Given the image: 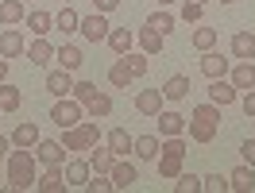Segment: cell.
Here are the masks:
<instances>
[{"label": "cell", "instance_id": "11", "mask_svg": "<svg viewBox=\"0 0 255 193\" xmlns=\"http://www.w3.org/2000/svg\"><path fill=\"white\" fill-rule=\"evenodd\" d=\"M47 93L54 96V100H58V96H70V93H74V74L62 70V66L50 70V74H47Z\"/></svg>", "mask_w": 255, "mask_h": 193}, {"label": "cell", "instance_id": "7", "mask_svg": "<svg viewBox=\"0 0 255 193\" xmlns=\"http://www.w3.org/2000/svg\"><path fill=\"white\" fill-rule=\"evenodd\" d=\"M89 43H105L109 39V31H112V23L105 19V12H93V16H81V27H78Z\"/></svg>", "mask_w": 255, "mask_h": 193}, {"label": "cell", "instance_id": "26", "mask_svg": "<svg viewBox=\"0 0 255 193\" xmlns=\"http://www.w3.org/2000/svg\"><path fill=\"white\" fill-rule=\"evenodd\" d=\"M105 43H109V47L116 50V58H120V54H128V50L135 47V35L128 31V27H112V31H109V39H105Z\"/></svg>", "mask_w": 255, "mask_h": 193}, {"label": "cell", "instance_id": "39", "mask_svg": "<svg viewBox=\"0 0 255 193\" xmlns=\"http://www.w3.org/2000/svg\"><path fill=\"white\" fill-rule=\"evenodd\" d=\"M201 190H209V193H228L232 186H228V174H205V178H201Z\"/></svg>", "mask_w": 255, "mask_h": 193}, {"label": "cell", "instance_id": "24", "mask_svg": "<svg viewBox=\"0 0 255 193\" xmlns=\"http://www.w3.org/2000/svg\"><path fill=\"white\" fill-rule=\"evenodd\" d=\"M162 39H166V35H159L155 31V27H139V35H135V43H139V47H143V54H151V58H155V54H162Z\"/></svg>", "mask_w": 255, "mask_h": 193}, {"label": "cell", "instance_id": "49", "mask_svg": "<svg viewBox=\"0 0 255 193\" xmlns=\"http://www.w3.org/2000/svg\"><path fill=\"white\" fill-rule=\"evenodd\" d=\"M221 4H236V0H221Z\"/></svg>", "mask_w": 255, "mask_h": 193}, {"label": "cell", "instance_id": "21", "mask_svg": "<svg viewBox=\"0 0 255 193\" xmlns=\"http://www.w3.org/2000/svg\"><path fill=\"white\" fill-rule=\"evenodd\" d=\"M190 78H186V74H174V78H166V85H162V96H166V100H186V96H190Z\"/></svg>", "mask_w": 255, "mask_h": 193}, {"label": "cell", "instance_id": "45", "mask_svg": "<svg viewBox=\"0 0 255 193\" xmlns=\"http://www.w3.org/2000/svg\"><path fill=\"white\" fill-rule=\"evenodd\" d=\"M244 116H252V120H255V89L244 93Z\"/></svg>", "mask_w": 255, "mask_h": 193}, {"label": "cell", "instance_id": "17", "mask_svg": "<svg viewBox=\"0 0 255 193\" xmlns=\"http://www.w3.org/2000/svg\"><path fill=\"white\" fill-rule=\"evenodd\" d=\"M159 135H135V147H131V155L139 162H155L159 159Z\"/></svg>", "mask_w": 255, "mask_h": 193}, {"label": "cell", "instance_id": "35", "mask_svg": "<svg viewBox=\"0 0 255 193\" xmlns=\"http://www.w3.org/2000/svg\"><path fill=\"white\" fill-rule=\"evenodd\" d=\"M19 104H23L19 89H16V85H8V81H0V108H4V112H16Z\"/></svg>", "mask_w": 255, "mask_h": 193}, {"label": "cell", "instance_id": "46", "mask_svg": "<svg viewBox=\"0 0 255 193\" xmlns=\"http://www.w3.org/2000/svg\"><path fill=\"white\" fill-rule=\"evenodd\" d=\"M8 151H12V135H0V159H4Z\"/></svg>", "mask_w": 255, "mask_h": 193}, {"label": "cell", "instance_id": "5", "mask_svg": "<svg viewBox=\"0 0 255 193\" xmlns=\"http://www.w3.org/2000/svg\"><path fill=\"white\" fill-rule=\"evenodd\" d=\"M81 116H85V104L74 100V96H58L54 108H50V120H54L58 128H74V124H81Z\"/></svg>", "mask_w": 255, "mask_h": 193}, {"label": "cell", "instance_id": "38", "mask_svg": "<svg viewBox=\"0 0 255 193\" xmlns=\"http://www.w3.org/2000/svg\"><path fill=\"white\" fill-rule=\"evenodd\" d=\"M174 190H178V193H201V178H197V174H186V170H182V174L174 178Z\"/></svg>", "mask_w": 255, "mask_h": 193}, {"label": "cell", "instance_id": "44", "mask_svg": "<svg viewBox=\"0 0 255 193\" xmlns=\"http://www.w3.org/2000/svg\"><path fill=\"white\" fill-rule=\"evenodd\" d=\"M116 8H120V0H93V12H105V16H109Z\"/></svg>", "mask_w": 255, "mask_h": 193}, {"label": "cell", "instance_id": "40", "mask_svg": "<svg viewBox=\"0 0 255 193\" xmlns=\"http://www.w3.org/2000/svg\"><path fill=\"white\" fill-rule=\"evenodd\" d=\"M201 16H205V4H197V0L182 4V23H201Z\"/></svg>", "mask_w": 255, "mask_h": 193}, {"label": "cell", "instance_id": "30", "mask_svg": "<svg viewBox=\"0 0 255 193\" xmlns=\"http://www.w3.org/2000/svg\"><path fill=\"white\" fill-rule=\"evenodd\" d=\"M23 23H27V27H31L35 35H47V31H54V16H50V12H43V8L27 12V16H23Z\"/></svg>", "mask_w": 255, "mask_h": 193}, {"label": "cell", "instance_id": "13", "mask_svg": "<svg viewBox=\"0 0 255 193\" xmlns=\"http://www.w3.org/2000/svg\"><path fill=\"white\" fill-rule=\"evenodd\" d=\"M66 186H81L85 190V182L93 178V166H89V159H66Z\"/></svg>", "mask_w": 255, "mask_h": 193}, {"label": "cell", "instance_id": "42", "mask_svg": "<svg viewBox=\"0 0 255 193\" xmlns=\"http://www.w3.org/2000/svg\"><path fill=\"white\" fill-rule=\"evenodd\" d=\"M112 190V178L109 174H93L89 182H85V193H109Z\"/></svg>", "mask_w": 255, "mask_h": 193}, {"label": "cell", "instance_id": "19", "mask_svg": "<svg viewBox=\"0 0 255 193\" xmlns=\"http://www.w3.org/2000/svg\"><path fill=\"white\" fill-rule=\"evenodd\" d=\"M54 62L62 66V70H81V62H85V54H81L78 47H70V43H62V47H54Z\"/></svg>", "mask_w": 255, "mask_h": 193}, {"label": "cell", "instance_id": "22", "mask_svg": "<svg viewBox=\"0 0 255 193\" xmlns=\"http://www.w3.org/2000/svg\"><path fill=\"white\" fill-rule=\"evenodd\" d=\"M50 58H54V47L47 43V35H35V43L27 47V62L31 66H47Z\"/></svg>", "mask_w": 255, "mask_h": 193}, {"label": "cell", "instance_id": "47", "mask_svg": "<svg viewBox=\"0 0 255 193\" xmlns=\"http://www.w3.org/2000/svg\"><path fill=\"white\" fill-rule=\"evenodd\" d=\"M0 81H8V58L0 54Z\"/></svg>", "mask_w": 255, "mask_h": 193}, {"label": "cell", "instance_id": "29", "mask_svg": "<svg viewBox=\"0 0 255 193\" xmlns=\"http://www.w3.org/2000/svg\"><path fill=\"white\" fill-rule=\"evenodd\" d=\"M116 155H112L109 147H89V166H93V174H109Z\"/></svg>", "mask_w": 255, "mask_h": 193}, {"label": "cell", "instance_id": "3", "mask_svg": "<svg viewBox=\"0 0 255 193\" xmlns=\"http://www.w3.org/2000/svg\"><path fill=\"white\" fill-rule=\"evenodd\" d=\"M182 162H186V139H182V135L162 139V147H159V178L174 182V178L182 174Z\"/></svg>", "mask_w": 255, "mask_h": 193}, {"label": "cell", "instance_id": "43", "mask_svg": "<svg viewBox=\"0 0 255 193\" xmlns=\"http://www.w3.org/2000/svg\"><path fill=\"white\" fill-rule=\"evenodd\" d=\"M240 159L248 162V166H255V139H244V143H240Z\"/></svg>", "mask_w": 255, "mask_h": 193}, {"label": "cell", "instance_id": "16", "mask_svg": "<svg viewBox=\"0 0 255 193\" xmlns=\"http://www.w3.org/2000/svg\"><path fill=\"white\" fill-rule=\"evenodd\" d=\"M228 186H232L236 193H252V190H255V166H248V162H240L236 170L228 174Z\"/></svg>", "mask_w": 255, "mask_h": 193}, {"label": "cell", "instance_id": "31", "mask_svg": "<svg viewBox=\"0 0 255 193\" xmlns=\"http://www.w3.org/2000/svg\"><path fill=\"white\" fill-rule=\"evenodd\" d=\"M217 39H221V31H217V27H197V31L190 35L193 50H201V54H205V50H213V47H217Z\"/></svg>", "mask_w": 255, "mask_h": 193}, {"label": "cell", "instance_id": "25", "mask_svg": "<svg viewBox=\"0 0 255 193\" xmlns=\"http://www.w3.org/2000/svg\"><path fill=\"white\" fill-rule=\"evenodd\" d=\"M23 35L16 31V27H8V31L0 35V54H4V58H19V54H23Z\"/></svg>", "mask_w": 255, "mask_h": 193}, {"label": "cell", "instance_id": "34", "mask_svg": "<svg viewBox=\"0 0 255 193\" xmlns=\"http://www.w3.org/2000/svg\"><path fill=\"white\" fill-rule=\"evenodd\" d=\"M85 112L93 116V120H105V116L112 112V96L109 93H97L93 100H85Z\"/></svg>", "mask_w": 255, "mask_h": 193}, {"label": "cell", "instance_id": "14", "mask_svg": "<svg viewBox=\"0 0 255 193\" xmlns=\"http://www.w3.org/2000/svg\"><path fill=\"white\" fill-rule=\"evenodd\" d=\"M155 120H159V135H162V139H170V135H182V131H186V116H182V112L162 108Z\"/></svg>", "mask_w": 255, "mask_h": 193}, {"label": "cell", "instance_id": "50", "mask_svg": "<svg viewBox=\"0 0 255 193\" xmlns=\"http://www.w3.org/2000/svg\"><path fill=\"white\" fill-rule=\"evenodd\" d=\"M197 4H209V0H197Z\"/></svg>", "mask_w": 255, "mask_h": 193}, {"label": "cell", "instance_id": "23", "mask_svg": "<svg viewBox=\"0 0 255 193\" xmlns=\"http://www.w3.org/2000/svg\"><path fill=\"white\" fill-rule=\"evenodd\" d=\"M131 147H135V139H131L124 128H112L109 131V151L116 155V159H128V155H131Z\"/></svg>", "mask_w": 255, "mask_h": 193}, {"label": "cell", "instance_id": "32", "mask_svg": "<svg viewBox=\"0 0 255 193\" xmlns=\"http://www.w3.org/2000/svg\"><path fill=\"white\" fill-rule=\"evenodd\" d=\"M23 16H27V12H23V4H19V0H4V4H0V23H4V27L23 23Z\"/></svg>", "mask_w": 255, "mask_h": 193}, {"label": "cell", "instance_id": "27", "mask_svg": "<svg viewBox=\"0 0 255 193\" xmlns=\"http://www.w3.org/2000/svg\"><path fill=\"white\" fill-rule=\"evenodd\" d=\"M228 74H232V85H236V89H244V93L255 89V66L252 62H236Z\"/></svg>", "mask_w": 255, "mask_h": 193}, {"label": "cell", "instance_id": "51", "mask_svg": "<svg viewBox=\"0 0 255 193\" xmlns=\"http://www.w3.org/2000/svg\"><path fill=\"white\" fill-rule=\"evenodd\" d=\"M62 4H74V0H62Z\"/></svg>", "mask_w": 255, "mask_h": 193}, {"label": "cell", "instance_id": "18", "mask_svg": "<svg viewBox=\"0 0 255 193\" xmlns=\"http://www.w3.org/2000/svg\"><path fill=\"white\" fill-rule=\"evenodd\" d=\"M232 58H240V62H252L255 58V35L252 31H236L232 35Z\"/></svg>", "mask_w": 255, "mask_h": 193}, {"label": "cell", "instance_id": "12", "mask_svg": "<svg viewBox=\"0 0 255 193\" xmlns=\"http://www.w3.org/2000/svg\"><path fill=\"white\" fill-rule=\"evenodd\" d=\"M236 96H240V89L232 85V81H224V78H213V85H209V100H213V104L228 108V104H236Z\"/></svg>", "mask_w": 255, "mask_h": 193}, {"label": "cell", "instance_id": "4", "mask_svg": "<svg viewBox=\"0 0 255 193\" xmlns=\"http://www.w3.org/2000/svg\"><path fill=\"white\" fill-rule=\"evenodd\" d=\"M97 139H101L97 120H81V124H74V128H62V147L70 151V155H81V151L97 147Z\"/></svg>", "mask_w": 255, "mask_h": 193}, {"label": "cell", "instance_id": "6", "mask_svg": "<svg viewBox=\"0 0 255 193\" xmlns=\"http://www.w3.org/2000/svg\"><path fill=\"white\" fill-rule=\"evenodd\" d=\"M66 155L70 151L62 147V139H39L35 143V159L43 162V166H66Z\"/></svg>", "mask_w": 255, "mask_h": 193}, {"label": "cell", "instance_id": "41", "mask_svg": "<svg viewBox=\"0 0 255 193\" xmlns=\"http://www.w3.org/2000/svg\"><path fill=\"white\" fill-rule=\"evenodd\" d=\"M70 96L85 104V100H93V96H97V85H93V81H74V93H70Z\"/></svg>", "mask_w": 255, "mask_h": 193}, {"label": "cell", "instance_id": "9", "mask_svg": "<svg viewBox=\"0 0 255 193\" xmlns=\"http://www.w3.org/2000/svg\"><path fill=\"white\" fill-rule=\"evenodd\" d=\"M109 178H112V190H131V186L139 182V170H135L128 159H116L112 170H109Z\"/></svg>", "mask_w": 255, "mask_h": 193}, {"label": "cell", "instance_id": "28", "mask_svg": "<svg viewBox=\"0 0 255 193\" xmlns=\"http://www.w3.org/2000/svg\"><path fill=\"white\" fill-rule=\"evenodd\" d=\"M39 139H43V135H39V128H35L31 120L16 124V131H12V147H35Z\"/></svg>", "mask_w": 255, "mask_h": 193}, {"label": "cell", "instance_id": "8", "mask_svg": "<svg viewBox=\"0 0 255 193\" xmlns=\"http://www.w3.org/2000/svg\"><path fill=\"white\" fill-rule=\"evenodd\" d=\"M162 108H166L162 89H139V93H135V112L139 116H159Z\"/></svg>", "mask_w": 255, "mask_h": 193}, {"label": "cell", "instance_id": "2", "mask_svg": "<svg viewBox=\"0 0 255 193\" xmlns=\"http://www.w3.org/2000/svg\"><path fill=\"white\" fill-rule=\"evenodd\" d=\"M186 128H190V139L193 143L209 147L213 139H217V131H221V104H197L190 112V120H186Z\"/></svg>", "mask_w": 255, "mask_h": 193}, {"label": "cell", "instance_id": "37", "mask_svg": "<svg viewBox=\"0 0 255 193\" xmlns=\"http://www.w3.org/2000/svg\"><path fill=\"white\" fill-rule=\"evenodd\" d=\"M147 27H155L159 35H170L174 31V16H170V12H151V16H147Z\"/></svg>", "mask_w": 255, "mask_h": 193}, {"label": "cell", "instance_id": "33", "mask_svg": "<svg viewBox=\"0 0 255 193\" xmlns=\"http://www.w3.org/2000/svg\"><path fill=\"white\" fill-rule=\"evenodd\" d=\"M135 81V74L128 70V62L120 58V62H112V70H109V85H116V89H128Z\"/></svg>", "mask_w": 255, "mask_h": 193}, {"label": "cell", "instance_id": "20", "mask_svg": "<svg viewBox=\"0 0 255 193\" xmlns=\"http://www.w3.org/2000/svg\"><path fill=\"white\" fill-rule=\"evenodd\" d=\"M81 27V16H78V8L74 4H62V12L54 16V31H62V35H74Z\"/></svg>", "mask_w": 255, "mask_h": 193}, {"label": "cell", "instance_id": "15", "mask_svg": "<svg viewBox=\"0 0 255 193\" xmlns=\"http://www.w3.org/2000/svg\"><path fill=\"white\" fill-rule=\"evenodd\" d=\"M228 70H232V62H228V58H221L217 50H205V54H201V74H205L209 81H213V78H224Z\"/></svg>", "mask_w": 255, "mask_h": 193}, {"label": "cell", "instance_id": "1", "mask_svg": "<svg viewBox=\"0 0 255 193\" xmlns=\"http://www.w3.org/2000/svg\"><path fill=\"white\" fill-rule=\"evenodd\" d=\"M35 147H16V151H8V190H35V182H39V174H35Z\"/></svg>", "mask_w": 255, "mask_h": 193}, {"label": "cell", "instance_id": "36", "mask_svg": "<svg viewBox=\"0 0 255 193\" xmlns=\"http://www.w3.org/2000/svg\"><path fill=\"white\" fill-rule=\"evenodd\" d=\"M120 58H124V62H128V70H131L135 78H143L147 70H151V62H147L151 54H143V50H139V54H131V50H128V54H120Z\"/></svg>", "mask_w": 255, "mask_h": 193}, {"label": "cell", "instance_id": "52", "mask_svg": "<svg viewBox=\"0 0 255 193\" xmlns=\"http://www.w3.org/2000/svg\"><path fill=\"white\" fill-rule=\"evenodd\" d=\"M0 112H4V108H0Z\"/></svg>", "mask_w": 255, "mask_h": 193}, {"label": "cell", "instance_id": "10", "mask_svg": "<svg viewBox=\"0 0 255 193\" xmlns=\"http://www.w3.org/2000/svg\"><path fill=\"white\" fill-rule=\"evenodd\" d=\"M35 190L39 193H66L70 186H66V170L62 166H47L43 174H39V182H35Z\"/></svg>", "mask_w": 255, "mask_h": 193}, {"label": "cell", "instance_id": "48", "mask_svg": "<svg viewBox=\"0 0 255 193\" xmlns=\"http://www.w3.org/2000/svg\"><path fill=\"white\" fill-rule=\"evenodd\" d=\"M166 4H174V0H159V8H166Z\"/></svg>", "mask_w": 255, "mask_h": 193}]
</instances>
